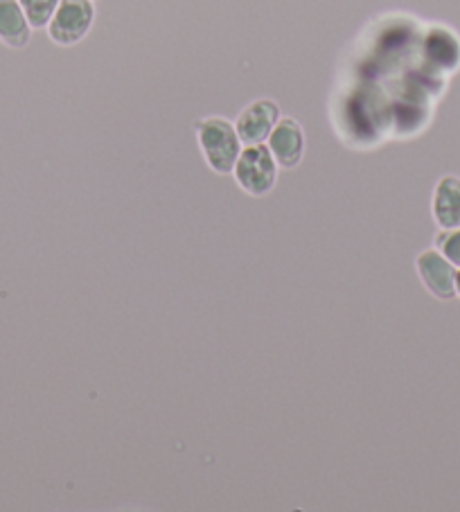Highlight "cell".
<instances>
[{"instance_id": "1", "label": "cell", "mask_w": 460, "mask_h": 512, "mask_svg": "<svg viewBox=\"0 0 460 512\" xmlns=\"http://www.w3.org/2000/svg\"><path fill=\"white\" fill-rule=\"evenodd\" d=\"M199 152L212 172L219 176H230L240 158L244 143L237 136L235 122L224 116H206L194 122Z\"/></svg>"}, {"instance_id": "2", "label": "cell", "mask_w": 460, "mask_h": 512, "mask_svg": "<svg viewBox=\"0 0 460 512\" xmlns=\"http://www.w3.org/2000/svg\"><path fill=\"white\" fill-rule=\"evenodd\" d=\"M280 165L269 152L267 143L260 145H244L240 158L233 167V179L244 194L253 199H262L273 192L278 185Z\"/></svg>"}, {"instance_id": "3", "label": "cell", "mask_w": 460, "mask_h": 512, "mask_svg": "<svg viewBox=\"0 0 460 512\" xmlns=\"http://www.w3.org/2000/svg\"><path fill=\"white\" fill-rule=\"evenodd\" d=\"M95 19V0H61L46 28L48 39L59 48H73L91 34Z\"/></svg>"}, {"instance_id": "4", "label": "cell", "mask_w": 460, "mask_h": 512, "mask_svg": "<svg viewBox=\"0 0 460 512\" xmlns=\"http://www.w3.org/2000/svg\"><path fill=\"white\" fill-rule=\"evenodd\" d=\"M456 271L458 269L436 246L422 249L415 255V273H418L422 287L436 300H442V303L456 298Z\"/></svg>"}, {"instance_id": "5", "label": "cell", "mask_w": 460, "mask_h": 512, "mask_svg": "<svg viewBox=\"0 0 460 512\" xmlns=\"http://www.w3.org/2000/svg\"><path fill=\"white\" fill-rule=\"evenodd\" d=\"M280 118V104L273 97H258V100L246 104L240 116L235 118L237 136H240L244 145L267 143Z\"/></svg>"}, {"instance_id": "6", "label": "cell", "mask_w": 460, "mask_h": 512, "mask_svg": "<svg viewBox=\"0 0 460 512\" xmlns=\"http://www.w3.org/2000/svg\"><path fill=\"white\" fill-rule=\"evenodd\" d=\"M267 147L280 165V170H296L303 163L307 149V136L303 125L294 116H282L271 131Z\"/></svg>"}, {"instance_id": "7", "label": "cell", "mask_w": 460, "mask_h": 512, "mask_svg": "<svg viewBox=\"0 0 460 512\" xmlns=\"http://www.w3.org/2000/svg\"><path fill=\"white\" fill-rule=\"evenodd\" d=\"M431 219L438 231L460 226V176L442 174L431 192Z\"/></svg>"}, {"instance_id": "8", "label": "cell", "mask_w": 460, "mask_h": 512, "mask_svg": "<svg viewBox=\"0 0 460 512\" xmlns=\"http://www.w3.org/2000/svg\"><path fill=\"white\" fill-rule=\"evenodd\" d=\"M34 28L25 16L19 0H0V43L10 50H25L32 41Z\"/></svg>"}, {"instance_id": "9", "label": "cell", "mask_w": 460, "mask_h": 512, "mask_svg": "<svg viewBox=\"0 0 460 512\" xmlns=\"http://www.w3.org/2000/svg\"><path fill=\"white\" fill-rule=\"evenodd\" d=\"M34 30H46L61 0H19Z\"/></svg>"}, {"instance_id": "10", "label": "cell", "mask_w": 460, "mask_h": 512, "mask_svg": "<svg viewBox=\"0 0 460 512\" xmlns=\"http://www.w3.org/2000/svg\"><path fill=\"white\" fill-rule=\"evenodd\" d=\"M433 246H436V249L445 255V258L454 264L456 269H460V226L438 231Z\"/></svg>"}, {"instance_id": "11", "label": "cell", "mask_w": 460, "mask_h": 512, "mask_svg": "<svg viewBox=\"0 0 460 512\" xmlns=\"http://www.w3.org/2000/svg\"><path fill=\"white\" fill-rule=\"evenodd\" d=\"M456 298H460V269L456 271Z\"/></svg>"}]
</instances>
